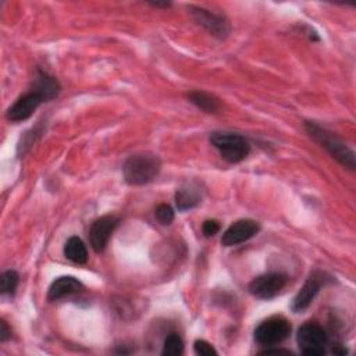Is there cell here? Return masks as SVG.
Instances as JSON below:
<instances>
[{
    "label": "cell",
    "instance_id": "1",
    "mask_svg": "<svg viewBox=\"0 0 356 356\" xmlns=\"http://www.w3.org/2000/svg\"><path fill=\"white\" fill-rule=\"evenodd\" d=\"M305 128L310 138H313V140H316L321 147H324L332 159H335L341 165L349 170H355V152L341 138H338L335 134L327 131L325 128L320 127L313 121H306Z\"/></svg>",
    "mask_w": 356,
    "mask_h": 356
},
{
    "label": "cell",
    "instance_id": "2",
    "mask_svg": "<svg viewBox=\"0 0 356 356\" xmlns=\"http://www.w3.org/2000/svg\"><path fill=\"white\" fill-rule=\"evenodd\" d=\"M161 170V161L157 156L143 153L129 156L122 164V175L129 185H143L153 181Z\"/></svg>",
    "mask_w": 356,
    "mask_h": 356
},
{
    "label": "cell",
    "instance_id": "3",
    "mask_svg": "<svg viewBox=\"0 0 356 356\" xmlns=\"http://www.w3.org/2000/svg\"><path fill=\"white\" fill-rule=\"evenodd\" d=\"M210 143L228 163H239L250 152V145L248 139L234 132H213L210 135Z\"/></svg>",
    "mask_w": 356,
    "mask_h": 356
},
{
    "label": "cell",
    "instance_id": "4",
    "mask_svg": "<svg viewBox=\"0 0 356 356\" xmlns=\"http://www.w3.org/2000/svg\"><path fill=\"white\" fill-rule=\"evenodd\" d=\"M296 342L303 355L320 356L325 353L328 335L320 324L307 321L299 327L296 332Z\"/></svg>",
    "mask_w": 356,
    "mask_h": 356
},
{
    "label": "cell",
    "instance_id": "5",
    "mask_svg": "<svg viewBox=\"0 0 356 356\" xmlns=\"http://www.w3.org/2000/svg\"><path fill=\"white\" fill-rule=\"evenodd\" d=\"M291 334V324L282 316H273L261 321L254 330V341L261 346H274L286 339Z\"/></svg>",
    "mask_w": 356,
    "mask_h": 356
},
{
    "label": "cell",
    "instance_id": "6",
    "mask_svg": "<svg viewBox=\"0 0 356 356\" xmlns=\"http://www.w3.org/2000/svg\"><path fill=\"white\" fill-rule=\"evenodd\" d=\"M189 13L195 19V22L202 28H204L207 32H210L213 36L225 39L229 35L231 26L228 19L224 15L216 14L210 10H206L197 6H189Z\"/></svg>",
    "mask_w": 356,
    "mask_h": 356
},
{
    "label": "cell",
    "instance_id": "7",
    "mask_svg": "<svg viewBox=\"0 0 356 356\" xmlns=\"http://www.w3.org/2000/svg\"><path fill=\"white\" fill-rule=\"evenodd\" d=\"M288 277L282 273H268L259 275L249 284V292L259 299H271L286 285Z\"/></svg>",
    "mask_w": 356,
    "mask_h": 356
},
{
    "label": "cell",
    "instance_id": "8",
    "mask_svg": "<svg viewBox=\"0 0 356 356\" xmlns=\"http://www.w3.org/2000/svg\"><path fill=\"white\" fill-rule=\"evenodd\" d=\"M46 99L36 90L31 89L28 93L19 96L7 110V120L11 122H21L28 120L33 111L43 103Z\"/></svg>",
    "mask_w": 356,
    "mask_h": 356
},
{
    "label": "cell",
    "instance_id": "9",
    "mask_svg": "<svg viewBox=\"0 0 356 356\" xmlns=\"http://www.w3.org/2000/svg\"><path fill=\"white\" fill-rule=\"evenodd\" d=\"M118 222H120L118 217L111 216V214L102 216L92 222L90 229H89V241H90V245L95 252L100 253L104 250V248L107 246L108 239H110L111 234L114 232L115 227L118 225Z\"/></svg>",
    "mask_w": 356,
    "mask_h": 356
},
{
    "label": "cell",
    "instance_id": "10",
    "mask_svg": "<svg viewBox=\"0 0 356 356\" xmlns=\"http://www.w3.org/2000/svg\"><path fill=\"white\" fill-rule=\"evenodd\" d=\"M260 231V224L250 218H242L231 224L221 236V243L224 246H235L250 238H253Z\"/></svg>",
    "mask_w": 356,
    "mask_h": 356
},
{
    "label": "cell",
    "instance_id": "11",
    "mask_svg": "<svg viewBox=\"0 0 356 356\" xmlns=\"http://www.w3.org/2000/svg\"><path fill=\"white\" fill-rule=\"evenodd\" d=\"M323 285H324V278L321 274L310 275L305 281V284L302 285V288L299 289L296 296L293 298V300L291 303V310L293 313L305 312L312 305V302L314 300V298L317 296V293L320 292Z\"/></svg>",
    "mask_w": 356,
    "mask_h": 356
},
{
    "label": "cell",
    "instance_id": "12",
    "mask_svg": "<svg viewBox=\"0 0 356 356\" xmlns=\"http://www.w3.org/2000/svg\"><path fill=\"white\" fill-rule=\"evenodd\" d=\"M31 89L39 92L46 99V102H49L58 96L61 86H60V82L53 75H50L49 72L40 68H36Z\"/></svg>",
    "mask_w": 356,
    "mask_h": 356
},
{
    "label": "cell",
    "instance_id": "13",
    "mask_svg": "<svg viewBox=\"0 0 356 356\" xmlns=\"http://www.w3.org/2000/svg\"><path fill=\"white\" fill-rule=\"evenodd\" d=\"M83 289V285L79 280L71 275H63L56 278L47 291V299L49 300H57L64 296L81 292Z\"/></svg>",
    "mask_w": 356,
    "mask_h": 356
},
{
    "label": "cell",
    "instance_id": "14",
    "mask_svg": "<svg viewBox=\"0 0 356 356\" xmlns=\"http://www.w3.org/2000/svg\"><path fill=\"white\" fill-rule=\"evenodd\" d=\"M200 202H202V191L197 185L189 184V185L181 186L175 192V204L181 211L191 210L196 207Z\"/></svg>",
    "mask_w": 356,
    "mask_h": 356
},
{
    "label": "cell",
    "instance_id": "15",
    "mask_svg": "<svg viewBox=\"0 0 356 356\" xmlns=\"http://www.w3.org/2000/svg\"><path fill=\"white\" fill-rule=\"evenodd\" d=\"M188 100L192 104H195L197 108L203 110L204 113L216 114V113H218L221 110L220 100L216 96H213V95H210L207 92H202V90L191 92V93H188Z\"/></svg>",
    "mask_w": 356,
    "mask_h": 356
},
{
    "label": "cell",
    "instance_id": "16",
    "mask_svg": "<svg viewBox=\"0 0 356 356\" xmlns=\"http://www.w3.org/2000/svg\"><path fill=\"white\" fill-rule=\"evenodd\" d=\"M64 256L76 264H85L88 261V250L85 243L78 236H71L64 245Z\"/></svg>",
    "mask_w": 356,
    "mask_h": 356
},
{
    "label": "cell",
    "instance_id": "17",
    "mask_svg": "<svg viewBox=\"0 0 356 356\" xmlns=\"http://www.w3.org/2000/svg\"><path fill=\"white\" fill-rule=\"evenodd\" d=\"M19 282V275L14 270H7L1 274L0 280V292L3 296H13L17 291Z\"/></svg>",
    "mask_w": 356,
    "mask_h": 356
},
{
    "label": "cell",
    "instance_id": "18",
    "mask_svg": "<svg viewBox=\"0 0 356 356\" xmlns=\"http://www.w3.org/2000/svg\"><path fill=\"white\" fill-rule=\"evenodd\" d=\"M182 353H184V341H182L181 335L177 332L170 334L164 339L161 355L163 356H179Z\"/></svg>",
    "mask_w": 356,
    "mask_h": 356
},
{
    "label": "cell",
    "instance_id": "19",
    "mask_svg": "<svg viewBox=\"0 0 356 356\" xmlns=\"http://www.w3.org/2000/svg\"><path fill=\"white\" fill-rule=\"evenodd\" d=\"M154 214H156L157 221H159L160 224H163V225H168V224H171L172 220H174V210H172V207H171L170 204H167V203L159 204L157 209H156V211H154Z\"/></svg>",
    "mask_w": 356,
    "mask_h": 356
},
{
    "label": "cell",
    "instance_id": "20",
    "mask_svg": "<svg viewBox=\"0 0 356 356\" xmlns=\"http://www.w3.org/2000/svg\"><path fill=\"white\" fill-rule=\"evenodd\" d=\"M193 352L199 356H216L217 350L214 349V346L211 343H209L204 339H197L193 343Z\"/></svg>",
    "mask_w": 356,
    "mask_h": 356
},
{
    "label": "cell",
    "instance_id": "21",
    "mask_svg": "<svg viewBox=\"0 0 356 356\" xmlns=\"http://www.w3.org/2000/svg\"><path fill=\"white\" fill-rule=\"evenodd\" d=\"M218 231H220V224H218V221H216V220H206V221L202 224V232H203V235L207 236V238L214 236Z\"/></svg>",
    "mask_w": 356,
    "mask_h": 356
},
{
    "label": "cell",
    "instance_id": "22",
    "mask_svg": "<svg viewBox=\"0 0 356 356\" xmlns=\"http://www.w3.org/2000/svg\"><path fill=\"white\" fill-rule=\"evenodd\" d=\"M11 338V328L8 327V324L1 320L0 321V342H6Z\"/></svg>",
    "mask_w": 356,
    "mask_h": 356
},
{
    "label": "cell",
    "instance_id": "23",
    "mask_svg": "<svg viewBox=\"0 0 356 356\" xmlns=\"http://www.w3.org/2000/svg\"><path fill=\"white\" fill-rule=\"evenodd\" d=\"M260 353H263V355H268V353H291L289 350H285V349H264V350H261Z\"/></svg>",
    "mask_w": 356,
    "mask_h": 356
},
{
    "label": "cell",
    "instance_id": "24",
    "mask_svg": "<svg viewBox=\"0 0 356 356\" xmlns=\"http://www.w3.org/2000/svg\"><path fill=\"white\" fill-rule=\"evenodd\" d=\"M149 4L150 6H153V7H163V8H167V7H170V1H149Z\"/></svg>",
    "mask_w": 356,
    "mask_h": 356
},
{
    "label": "cell",
    "instance_id": "25",
    "mask_svg": "<svg viewBox=\"0 0 356 356\" xmlns=\"http://www.w3.org/2000/svg\"><path fill=\"white\" fill-rule=\"evenodd\" d=\"M348 350L343 348V346H341V345H335V348L332 349V353L334 355H345Z\"/></svg>",
    "mask_w": 356,
    "mask_h": 356
}]
</instances>
